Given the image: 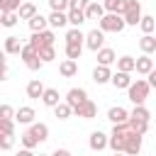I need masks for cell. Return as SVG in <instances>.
<instances>
[{
    "instance_id": "7a4b0ae2",
    "label": "cell",
    "mask_w": 156,
    "mask_h": 156,
    "mask_svg": "<svg viewBox=\"0 0 156 156\" xmlns=\"http://www.w3.org/2000/svg\"><path fill=\"white\" fill-rule=\"evenodd\" d=\"M98 27H100L102 32H115V34H119V32H124L127 22H124L122 15H110V12H107V15L98 22Z\"/></svg>"
},
{
    "instance_id": "1f68e13d",
    "label": "cell",
    "mask_w": 156,
    "mask_h": 156,
    "mask_svg": "<svg viewBox=\"0 0 156 156\" xmlns=\"http://www.w3.org/2000/svg\"><path fill=\"white\" fill-rule=\"evenodd\" d=\"M129 119H141V122H149V119H151V112H149L144 105H134V110L129 112Z\"/></svg>"
},
{
    "instance_id": "d590c367",
    "label": "cell",
    "mask_w": 156,
    "mask_h": 156,
    "mask_svg": "<svg viewBox=\"0 0 156 156\" xmlns=\"http://www.w3.org/2000/svg\"><path fill=\"white\" fill-rule=\"evenodd\" d=\"M24 0H0V12H17Z\"/></svg>"
},
{
    "instance_id": "3957f363",
    "label": "cell",
    "mask_w": 156,
    "mask_h": 156,
    "mask_svg": "<svg viewBox=\"0 0 156 156\" xmlns=\"http://www.w3.org/2000/svg\"><path fill=\"white\" fill-rule=\"evenodd\" d=\"M124 22H127V27H136L139 22H141V2L139 0H127V7H124Z\"/></svg>"
},
{
    "instance_id": "30bf717a",
    "label": "cell",
    "mask_w": 156,
    "mask_h": 156,
    "mask_svg": "<svg viewBox=\"0 0 156 156\" xmlns=\"http://www.w3.org/2000/svg\"><path fill=\"white\" fill-rule=\"evenodd\" d=\"M107 119H110L112 124H127V122H129V112H127L124 107L115 105V107L107 110Z\"/></svg>"
},
{
    "instance_id": "74e56055",
    "label": "cell",
    "mask_w": 156,
    "mask_h": 156,
    "mask_svg": "<svg viewBox=\"0 0 156 156\" xmlns=\"http://www.w3.org/2000/svg\"><path fill=\"white\" fill-rule=\"evenodd\" d=\"M39 58H41L44 63L54 61V58H56V49H54V46H41V49H39Z\"/></svg>"
},
{
    "instance_id": "e575fe53",
    "label": "cell",
    "mask_w": 156,
    "mask_h": 156,
    "mask_svg": "<svg viewBox=\"0 0 156 156\" xmlns=\"http://www.w3.org/2000/svg\"><path fill=\"white\" fill-rule=\"evenodd\" d=\"M54 115H56L58 119H68V117L73 115V107H71L68 102H61V105H56V107H54Z\"/></svg>"
},
{
    "instance_id": "8fae6325",
    "label": "cell",
    "mask_w": 156,
    "mask_h": 156,
    "mask_svg": "<svg viewBox=\"0 0 156 156\" xmlns=\"http://www.w3.org/2000/svg\"><path fill=\"white\" fill-rule=\"evenodd\" d=\"M44 93H46V88H44V83H41L39 78H32V80L27 83V98H32V100H41Z\"/></svg>"
},
{
    "instance_id": "7dc6e473",
    "label": "cell",
    "mask_w": 156,
    "mask_h": 156,
    "mask_svg": "<svg viewBox=\"0 0 156 156\" xmlns=\"http://www.w3.org/2000/svg\"><path fill=\"white\" fill-rule=\"evenodd\" d=\"M17 156H34V151H32V149H20Z\"/></svg>"
},
{
    "instance_id": "52a82bcc",
    "label": "cell",
    "mask_w": 156,
    "mask_h": 156,
    "mask_svg": "<svg viewBox=\"0 0 156 156\" xmlns=\"http://www.w3.org/2000/svg\"><path fill=\"white\" fill-rule=\"evenodd\" d=\"M88 146L93 149V151H102V149H107L110 146V134H105V132H100V129H95V132H90V139H88Z\"/></svg>"
},
{
    "instance_id": "f35d334b",
    "label": "cell",
    "mask_w": 156,
    "mask_h": 156,
    "mask_svg": "<svg viewBox=\"0 0 156 156\" xmlns=\"http://www.w3.org/2000/svg\"><path fill=\"white\" fill-rule=\"evenodd\" d=\"M129 127H132V132H136L141 136L149 132V122H141V119H129Z\"/></svg>"
},
{
    "instance_id": "836d02e7",
    "label": "cell",
    "mask_w": 156,
    "mask_h": 156,
    "mask_svg": "<svg viewBox=\"0 0 156 156\" xmlns=\"http://www.w3.org/2000/svg\"><path fill=\"white\" fill-rule=\"evenodd\" d=\"M66 58H73V61H78L80 58V54H83V44H66Z\"/></svg>"
},
{
    "instance_id": "83f0119b",
    "label": "cell",
    "mask_w": 156,
    "mask_h": 156,
    "mask_svg": "<svg viewBox=\"0 0 156 156\" xmlns=\"http://www.w3.org/2000/svg\"><path fill=\"white\" fill-rule=\"evenodd\" d=\"M63 39H66V44H85V34L80 32V27H71Z\"/></svg>"
},
{
    "instance_id": "7bdbcfd3",
    "label": "cell",
    "mask_w": 156,
    "mask_h": 156,
    "mask_svg": "<svg viewBox=\"0 0 156 156\" xmlns=\"http://www.w3.org/2000/svg\"><path fill=\"white\" fill-rule=\"evenodd\" d=\"M17 110H12V105H2L0 107V119H15Z\"/></svg>"
},
{
    "instance_id": "ab89813d",
    "label": "cell",
    "mask_w": 156,
    "mask_h": 156,
    "mask_svg": "<svg viewBox=\"0 0 156 156\" xmlns=\"http://www.w3.org/2000/svg\"><path fill=\"white\" fill-rule=\"evenodd\" d=\"M12 146H15V134H0V149L10 151Z\"/></svg>"
},
{
    "instance_id": "9a60e30c",
    "label": "cell",
    "mask_w": 156,
    "mask_h": 156,
    "mask_svg": "<svg viewBox=\"0 0 156 156\" xmlns=\"http://www.w3.org/2000/svg\"><path fill=\"white\" fill-rule=\"evenodd\" d=\"M105 15H107V12H105V5L98 2V0H93V2L85 7V17H88V20H98V22H100Z\"/></svg>"
},
{
    "instance_id": "f6af8a7d",
    "label": "cell",
    "mask_w": 156,
    "mask_h": 156,
    "mask_svg": "<svg viewBox=\"0 0 156 156\" xmlns=\"http://www.w3.org/2000/svg\"><path fill=\"white\" fill-rule=\"evenodd\" d=\"M146 80H149V85H151V88H156V68H154V71L146 76Z\"/></svg>"
},
{
    "instance_id": "f546056e",
    "label": "cell",
    "mask_w": 156,
    "mask_h": 156,
    "mask_svg": "<svg viewBox=\"0 0 156 156\" xmlns=\"http://www.w3.org/2000/svg\"><path fill=\"white\" fill-rule=\"evenodd\" d=\"M83 22H88V17H85V10H68V24H73V27H80Z\"/></svg>"
},
{
    "instance_id": "ee69618b",
    "label": "cell",
    "mask_w": 156,
    "mask_h": 156,
    "mask_svg": "<svg viewBox=\"0 0 156 156\" xmlns=\"http://www.w3.org/2000/svg\"><path fill=\"white\" fill-rule=\"evenodd\" d=\"M93 0H71V10H85Z\"/></svg>"
},
{
    "instance_id": "681fc988",
    "label": "cell",
    "mask_w": 156,
    "mask_h": 156,
    "mask_svg": "<svg viewBox=\"0 0 156 156\" xmlns=\"http://www.w3.org/2000/svg\"><path fill=\"white\" fill-rule=\"evenodd\" d=\"M39 156H46V154H39Z\"/></svg>"
},
{
    "instance_id": "4dcf8cb0",
    "label": "cell",
    "mask_w": 156,
    "mask_h": 156,
    "mask_svg": "<svg viewBox=\"0 0 156 156\" xmlns=\"http://www.w3.org/2000/svg\"><path fill=\"white\" fill-rule=\"evenodd\" d=\"M139 29H141L144 34H154V32H156V17L144 15V17H141V22H139Z\"/></svg>"
},
{
    "instance_id": "7c38bea8",
    "label": "cell",
    "mask_w": 156,
    "mask_h": 156,
    "mask_svg": "<svg viewBox=\"0 0 156 156\" xmlns=\"http://www.w3.org/2000/svg\"><path fill=\"white\" fill-rule=\"evenodd\" d=\"M34 117H37V112H34L29 105H22V107H17L15 122H17V124H34Z\"/></svg>"
},
{
    "instance_id": "f1b7e54d",
    "label": "cell",
    "mask_w": 156,
    "mask_h": 156,
    "mask_svg": "<svg viewBox=\"0 0 156 156\" xmlns=\"http://www.w3.org/2000/svg\"><path fill=\"white\" fill-rule=\"evenodd\" d=\"M117 71H124V73L136 71V58L134 56H119L117 58Z\"/></svg>"
},
{
    "instance_id": "ffe728a7",
    "label": "cell",
    "mask_w": 156,
    "mask_h": 156,
    "mask_svg": "<svg viewBox=\"0 0 156 156\" xmlns=\"http://www.w3.org/2000/svg\"><path fill=\"white\" fill-rule=\"evenodd\" d=\"M22 41H20V37H15V34H10V37H5V54L7 56H12V54H22Z\"/></svg>"
},
{
    "instance_id": "b9f144b4",
    "label": "cell",
    "mask_w": 156,
    "mask_h": 156,
    "mask_svg": "<svg viewBox=\"0 0 156 156\" xmlns=\"http://www.w3.org/2000/svg\"><path fill=\"white\" fill-rule=\"evenodd\" d=\"M0 134H15V119H0Z\"/></svg>"
},
{
    "instance_id": "d4e9b609",
    "label": "cell",
    "mask_w": 156,
    "mask_h": 156,
    "mask_svg": "<svg viewBox=\"0 0 156 156\" xmlns=\"http://www.w3.org/2000/svg\"><path fill=\"white\" fill-rule=\"evenodd\" d=\"M102 5H105V12L110 15H124L127 0H102Z\"/></svg>"
},
{
    "instance_id": "8992f818",
    "label": "cell",
    "mask_w": 156,
    "mask_h": 156,
    "mask_svg": "<svg viewBox=\"0 0 156 156\" xmlns=\"http://www.w3.org/2000/svg\"><path fill=\"white\" fill-rule=\"evenodd\" d=\"M90 98H88V90L85 88H71L68 93H66V102L73 107V110H78L83 102H88Z\"/></svg>"
},
{
    "instance_id": "6da1fadb",
    "label": "cell",
    "mask_w": 156,
    "mask_h": 156,
    "mask_svg": "<svg viewBox=\"0 0 156 156\" xmlns=\"http://www.w3.org/2000/svg\"><path fill=\"white\" fill-rule=\"evenodd\" d=\"M149 90H151L149 80H146V78H136V80L129 85L127 98H129L134 105H144V102H146V98H149Z\"/></svg>"
},
{
    "instance_id": "60d3db41",
    "label": "cell",
    "mask_w": 156,
    "mask_h": 156,
    "mask_svg": "<svg viewBox=\"0 0 156 156\" xmlns=\"http://www.w3.org/2000/svg\"><path fill=\"white\" fill-rule=\"evenodd\" d=\"M20 141H22V149H32V151H34V146L39 144V141H37V139H34L29 132H24V134L20 136Z\"/></svg>"
},
{
    "instance_id": "4fadbf2b",
    "label": "cell",
    "mask_w": 156,
    "mask_h": 156,
    "mask_svg": "<svg viewBox=\"0 0 156 156\" xmlns=\"http://www.w3.org/2000/svg\"><path fill=\"white\" fill-rule=\"evenodd\" d=\"M93 80H95L98 85L112 83V71H110V66H95V68H93Z\"/></svg>"
},
{
    "instance_id": "d6986e66",
    "label": "cell",
    "mask_w": 156,
    "mask_h": 156,
    "mask_svg": "<svg viewBox=\"0 0 156 156\" xmlns=\"http://www.w3.org/2000/svg\"><path fill=\"white\" fill-rule=\"evenodd\" d=\"M68 24V12H49V27L51 29H61V27H66Z\"/></svg>"
},
{
    "instance_id": "cb8c5ba5",
    "label": "cell",
    "mask_w": 156,
    "mask_h": 156,
    "mask_svg": "<svg viewBox=\"0 0 156 156\" xmlns=\"http://www.w3.org/2000/svg\"><path fill=\"white\" fill-rule=\"evenodd\" d=\"M17 15H20V20H27V22H29L32 17H37V15H39V10H37V5H34V2L24 0V2H22V7L17 10Z\"/></svg>"
},
{
    "instance_id": "277c9868",
    "label": "cell",
    "mask_w": 156,
    "mask_h": 156,
    "mask_svg": "<svg viewBox=\"0 0 156 156\" xmlns=\"http://www.w3.org/2000/svg\"><path fill=\"white\" fill-rule=\"evenodd\" d=\"M20 56H22V61H24V66H27L29 71H39V68L44 66V61L39 58V51H37V49H34L32 44H24V46H22V54H20Z\"/></svg>"
},
{
    "instance_id": "d6a6232c",
    "label": "cell",
    "mask_w": 156,
    "mask_h": 156,
    "mask_svg": "<svg viewBox=\"0 0 156 156\" xmlns=\"http://www.w3.org/2000/svg\"><path fill=\"white\" fill-rule=\"evenodd\" d=\"M17 22H20V15H17V12H0V24H2V27L10 29V27H15Z\"/></svg>"
},
{
    "instance_id": "5bb4252c",
    "label": "cell",
    "mask_w": 156,
    "mask_h": 156,
    "mask_svg": "<svg viewBox=\"0 0 156 156\" xmlns=\"http://www.w3.org/2000/svg\"><path fill=\"white\" fill-rule=\"evenodd\" d=\"M73 115H76V117H83V119H93V117H98V105H95L93 100H88V102H83L78 110H73Z\"/></svg>"
},
{
    "instance_id": "484cf974",
    "label": "cell",
    "mask_w": 156,
    "mask_h": 156,
    "mask_svg": "<svg viewBox=\"0 0 156 156\" xmlns=\"http://www.w3.org/2000/svg\"><path fill=\"white\" fill-rule=\"evenodd\" d=\"M29 29H32V34H37V32H46V29H49V17H44V15L32 17V20H29Z\"/></svg>"
},
{
    "instance_id": "ac0fdd59",
    "label": "cell",
    "mask_w": 156,
    "mask_h": 156,
    "mask_svg": "<svg viewBox=\"0 0 156 156\" xmlns=\"http://www.w3.org/2000/svg\"><path fill=\"white\" fill-rule=\"evenodd\" d=\"M37 141H46L49 139V127L44 124V122H34V124H29V129H27Z\"/></svg>"
},
{
    "instance_id": "bcb514c9",
    "label": "cell",
    "mask_w": 156,
    "mask_h": 156,
    "mask_svg": "<svg viewBox=\"0 0 156 156\" xmlns=\"http://www.w3.org/2000/svg\"><path fill=\"white\" fill-rule=\"evenodd\" d=\"M51 156H71V151H68V149H56Z\"/></svg>"
},
{
    "instance_id": "9c48e42d",
    "label": "cell",
    "mask_w": 156,
    "mask_h": 156,
    "mask_svg": "<svg viewBox=\"0 0 156 156\" xmlns=\"http://www.w3.org/2000/svg\"><path fill=\"white\" fill-rule=\"evenodd\" d=\"M141 141H144L141 134L129 132V134H127V144H124V154H127V156H139V151H141Z\"/></svg>"
},
{
    "instance_id": "e0dca14e",
    "label": "cell",
    "mask_w": 156,
    "mask_h": 156,
    "mask_svg": "<svg viewBox=\"0 0 156 156\" xmlns=\"http://www.w3.org/2000/svg\"><path fill=\"white\" fill-rule=\"evenodd\" d=\"M95 56H98V66H112V63H117V54H115L110 46L100 49Z\"/></svg>"
},
{
    "instance_id": "603a6c76",
    "label": "cell",
    "mask_w": 156,
    "mask_h": 156,
    "mask_svg": "<svg viewBox=\"0 0 156 156\" xmlns=\"http://www.w3.org/2000/svg\"><path fill=\"white\" fill-rule=\"evenodd\" d=\"M139 49H141V54L151 56V54L156 51V34H144V37L139 39Z\"/></svg>"
},
{
    "instance_id": "7402d4cb",
    "label": "cell",
    "mask_w": 156,
    "mask_h": 156,
    "mask_svg": "<svg viewBox=\"0 0 156 156\" xmlns=\"http://www.w3.org/2000/svg\"><path fill=\"white\" fill-rule=\"evenodd\" d=\"M58 73H61L63 78H73V76L78 73V63H76L73 58H63V61L58 63Z\"/></svg>"
},
{
    "instance_id": "2e32d148",
    "label": "cell",
    "mask_w": 156,
    "mask_h": 156,
    "mask_svg": "<svg viewBox=\"0 0 156 156\" xmlns=\"http://www.w3.org/2000/svg\"><path fill=\"white\" fill-rule=\"evenodd\" d=\"M134 80H132V76L129 73H124V71H117V73H112V85L117 88V90H129V85H132Z\"/></svg>"
},
{
    "instance_id": "ba28073f",
    "label": "cell",
    "mask_w": 156,
    "mask_h": 156,
    "mask_svg": "<svg viewBox=\"0 0 156 156\" xmlns=\"http://www.w3.org/2000/svg\"><path fill=\"white\" fill-rule=\"evenodd\" d=\"M54 41H56V37H54V32L51 29H46V32H37V34H32V39H29V44L39 51L41 46H54Z\"/></svg>"
},
{
    "instance_id": "8d00e7d4",
    "label": "cell",
    "mask_w": 156,
    "mask_h": 156,
    "mask_svg": "<svg viewBox=\"0 0 156 156\" xmlns=\"http://www.w3.org/2000/svg\"><path fill=\"white\" fill-rule=\"evenodd\" d=\"M49 7L54 12H68L71 10V0H49Z\"/></svg>"
},
{
    "instance_id": "5b68a950",
    "label": "cell",
    "mask_w": 156,
    "mask_h": 156,
    "mask_svg": "<svg viewBox=\"0 0 156 156\" xmlns=\"http://www.w3.org/2000/svg\"><path fill=\"white\" fill-rule=\"evenodd\" d=\"M85 46L90 49V51H100V49H105V32L100 29V27H95V29H90L88 34H85Z\"/></svg>"
},
{
    "instance_id": "c3c4849f",
    "label": "cell",
    "mask_w": 156,
    "mask_h": 156,
    "mask_svg": "<svg viewBox=\"0 0 156 156\" xmlns=\"http://www.w3.org/2000/svg\"><path fill=\"white\" fill-rule=\"evenodd\" d=\"M115 156H127V154H115Z\"/></svg>"
},
{
    "instance_id": "44dd1931",
    "label": "cell",
    "mask_w": 156,
    "mask_h": 156,
    "mask_svg": "<svg viewBox=\"0 0 156 156\" xmlns=\"http://www.w3.org/2000/svg\"><path fill=\"white\" fill-rule=\"evenodd\" d=\"M151 71H154V58L146 56V54H141V56L136 58V73H139V76H149Z\"/></svg>"
},
{
    "instance_id": "4316f807",
    "label": "cell",
    "mask_w": 156,
    "mask_h": 156,
    "mask_svg": "<svg viewBox=\"0 0 156 156\" xmlns=\"http://www.w3.org/2000/svg\"><path fill=\"white\" fill-rule=\"evenodd\" d=\"M41 102L46 105V107H56V105H61V95H58V90L56 88H46V93H44V98H41Z\"/></svg>"
}]
</instances>
